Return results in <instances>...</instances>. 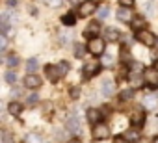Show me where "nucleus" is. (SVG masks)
Segmentation results:
<instances>
[{"label":"nucleus","mask_w":158,"mask_h":143,"mask_svg":"<svg viewBox=\"0 0 158 143\" xmlns=\"http://www.w3.org/2000/svg\"><path fill=\"white\" fill-rule=\"evenodd\" d=\"M67 73H69V65H67V61H60L58 65H47V67H45V75H47V78H48L50 82L61 80Z\"/></svg>","instance_id":"1"},{"label":"nucleus","mask_w":158,"mask_h":143,"mask_svg":"<svg viewBox=\"0 0 158 143\" xmlns=\"http://www.w3.org/2000/svg\"><path fill=\"white\" fill-rule=\"evenodd\" d=\"M88 50L93 54V56H101L104 54V48H106V39L102 37H93V39H88Z\"/></svg>","instance_id":"2"},{"label":"nucleus","mask_w":158,"mask_h":143,"mask_svg":"<svg viewBox=\"0 0 158 143\" xmlns=\"http://www.w3.org/2000/svg\"><path fill=\"white\" fill-rule=\"evenodd\" d=\"M91 137L93 141H102V139H108L110 137V126L104 125L102 121L93 125V130H91Z\"/></svg>","instance_id":"3"},{"label":"nucleus","mask_w":158,"mask_h":143,"mask_svg":"<svg viewBox=\"0 0 158 143\" xmlns=\"http://www.w3.org/2000/svg\"><path fill=\"white\" fill-rule=\"evenodd\" d=\"M136 39H138L141 45H145V47H154V45L158 43L156 35H154L151 30H139V32H136Z\"/></svg>","instance_id":"4"},{"label":"nucleus","mask_w":158,"mask_h":143,"mask_svg":"<svg viewBox=\"0 0 158 143\" xmlns=\"http://www.w3.org/2000/svg\"><path fill=\"white\" fill-rule=\"evenodd\" d=\"M143 78H145V84H149V88H158V69H154V67L145 69Z\"/></svg>","instance_id":"5"},{"label":"nucleus","mask_w":158,"mask_h":143,"mask_svg":"<svg viewBox=\"0 0 158 143\" xmlns=\"http://www.w3.org/2000/svg\"><path fill=\"white\" fill-rule=\"evenodd\" d=\"M95 10H97V4L93 2V0H86V2H82L80 6H78V17L86 19V17H89Z\"/></svg>","instance_id":"6"},{"label":"nucleus","mask_w":158,"mask_h":143,"mask_svg":"<svg viewBox=\"0 0 158 143\" xmlns=\"http://www.w3.org/2000/svg\"><path fill=\"white\" fill-rule=\"evenodd\" d=\"M117 21H121V22H125V24L132 22V21H134V13H132V10L121 6V8L117 10Z\"/></svg>","instance_id":"7"},{"label":"nucleus","mask_w":158,"mask_h":143,"mask_svg":"<svg viewBox=\"0 0 158 143\" xmlns=\"http://www.w3.org/2000/svg\"><path fill=\"white\" fill-rule=\"evenodd\" d=\"M99 34H101V24H99L97 21H93V22H89V24L86 26V30H84V35H86L88 39H93V37H99Z\"/></svg>","instance_id":"8"},{"label":"nucleus","mask_w":158,"mask_h":143,"mask_svg":"<svg viewBox=\"0 0 158 143\" xmlns=\"http://www.w3.org/2000/svg\"><path fill=\"white\" fill-rule=\"evenodd\" d=\"M101 91H102L104 97H112V95L115 93V84H114V80H112V78H104L102 84H101Z\"/></svg>","instance_id":"9"},{"label":"nucleus","mask_w":158,"mask_h":143,"mask_svg":"<svg viewBox=\"0 0 158 143\" xmlns=\"http://www.w3.org/2000/svg\"><path fill=\"white\" fill-rule=\"evenodd\" d=\"M101 71V65L97 63V61H93V63H88V65H84V71H82V75H84V78H93L97 73Z\"/></svg>","instance_id":"10"},{"label":"nucleus","mask_w":158,"mask_h":143,"mask_svg":"<svg viewBox=\"0 0 158 143\" xmlns=\"http://www.w3.org/2000/svg\"><path fill=\"white\" fill-rule=\"evenodd\" d=\"M41 84H43V80L37 75H26V78H24V86L28 89H37V88H41Z\"/></svg>","instance_id":"11"},{"label":"nucleus","mask_w":158,"mask_h":143,"mask_svg":"<svg viewBox=\"0 0 158 143\" xmlns=\"http://www.w3.org/2000/svg\"><path fill=\"white\" fill-rule=\"evenodd\" d=\"M86 117H88L89 125H97V123H101L102 112H101L99 108H89V110H88V113H86Z\"/></svg>","instance_id":"12"},{"label":"nucleus","mask_w":158,"mask_h":143,"mask_svg":"<svg viewBox=\"0 0 158 143\" xmlns=\"http://www.w3.org/2000/svg\"><path fill=\"white\" fill-rule=\"evenodd\" d=\"M143 121H145V112H143L141 108H136V110H134V113H132V125L141 126V125H143Z\"/></svg>","instance_id":"13"},{"label":"nucleus","mask_w":158,"mask_h":143,"mask_svg":"<svg viewBox=\"0 0 158 143\" xmlns=\"http://www.w3.org/2000/svg\"><path fill=\"white\" fill-rule=\"evenodd\" d=\"M119 37H121L119 30H115V28H106L104 30V39L106 41H119Z\"/></svg>","instance_id":"14"},{"label":"nucleus","mask_w":158,"mask_h":143,"mask_svg":"<svg viewBox=\"0 0 158 143\" xmlns=\"http://www.w3.org/2000/svg\"><path fill=\"white\" fill-rule=\"evenodd\" d=\"M67 130H69V132H78V130H80V121H78L76 115H74V117H69V121H67Z\"/></svg>","instance_id":"15"},{"label":"nucleus","mask_w":158,"mask_h":143,"mask_svg":"<svg viewBox=\"0 0 158 143\" xmlns=\"http://www.w3.org/2000/svg\"><path fill=\"white\" fill-rule=\"evenodd\" d=\"M61 22H63L65 26H74V24H76V15H74L73 11H69V13H65V15L61 17Z\"/></svg>","instance_id":"16"},{"label":"nucleus","mask_w":158,"mask_h":143,"mask_svg":"<svg viewBox=\"0 0 158 143\" xmlns=\"http://www.w3.org/2000/svg\"><path fill=\"white\" fill-rule=\"evenodd\" d=\"M130 24H132V28H134L136 32L145 30V19H143V17H134V21H132Z\"/></svg>","instance_id":"17"},{"label":"nucleus","mask_w":158,"mask_h":143,"mask_svg":"<svg viewBox=\"0 0 158 143\" xmlns=\"http://www.w3.org/2000/svg\"><path fill=\"white\" fill-rule=\"evenodd\" d=\"M123 137H125V139H128V141H138V139H139V132H138V130H134V128H128V130L123 134Z\"/></svg>","instance_id":"18"},{"label":"nucleus","mask_w":158,"mask_h":143,"mask_svg":"<svg viewBox=\"0 0 158 143\" xmlns=\"http://www.w3.org/2000/svg\"><path fill=\"white\" fill-rule=\"evenodd\" d=\"M35 69H37V58H30L26 61V71L28 75H35Z\"/></svg>","instance_id":"19"},{"label":"nucleus","mask_w":158,"mask_h":143,"mask_svg":"<svg viewBox=\"0 0 158 143\" xmlns=\"http://www.w3.org/2000/svg\"><path fill=\"white\" fill-rule=\"evenodd\" d=\"M23 143H45V139L41 136H37V134H28Z\"/></svg>","instance_id":"20"},{"label":"nucleus","mask_w":158,"mask_h":143,"mask_svg":"<svg viewBox=\"0 0 158 143\" xmlns=\"http://www.w3.org/2000/svg\"><path fill=\"white\" fill-rule=\"evenodd\" d=\"M86 50H88V47H84L82 43H76L74 45V58H84Z\"/></svg>","instance_id":"21"},{"label":"nucleus","mask_w":158,"mask_h":143,"mask_svg":"<svg viewBox=\"0 0 158 143\" xmlns=\"http://www.w3.org/2000/svg\"><path fill=\"white\" fill-rule=\"evenodd\" d=\"M8 110H10V113H11V115H19V113L23 112V106H21L19 102H10Z\"/></svg>","instance_id":"22"},{"label":"nucleus","mask_w":158,"mask_h":143,"mask_svg":"<svg viewBox=\"0 0 158 143\" xmlns=\"http://www.w3.org/2000/svg\"><path fill=\"white\" fill-rule=\"evenodd\" d=\"M4 78H6V82H8V84H15V82H17V73H15L13 69H10V71H6Z\"/></svg>","instance_id":"23"},{"label":"nucleus","mask_w":158,"mask_h":143,"mask_svg":"<svg viewBox=\"0 0 158 143\" xmlns=\"http://www.w3.org/2000/svg\"><path fill=\"white\" fill-rule=\"evenodd\" d=\"M6 63H8V67H10V69H15V67L19 65V56H15V54H11V56H8V59H6Z\"/></svg>","instance_id":"24"},{"label":"nucleus","mask_w":158,"mask_h":143,"mask_svg":"<svg viewBox=\"0 0 158 143\" xmlns=\"http://www.w3.org/2000/svg\"><path fill=\"white\" fill-rule=\"evenodd\" d=\"M97 13H99V21H102V19H106V17L110 15V8H108V6H101V8L97 10Z\"/></svg>","instance_id":"25"},{"label":"nucleus","mask_w":158,"mask_h":143,"mask_svg":"<svg viewBox=\"0 0 158 143\" xmlns=\"http://www.w3.org/2000/svg\"><path fill=\"white\" fill-rule=\"evenodd\" d=\"M141 80H145V78H143V76H139V75H134V73L130 75V82H132V86H134V88H139V86H141Z\"/></svg>","instance_id":"26"},{"label":"nucleus","mask_w":158,"mask_h":143,"mask_svg":"<svg viewBox=\"0 0 158 143\" xmlns=\"http://www.w3.org/2000/svg\"><path fill=\"white\" fill-rule=\"evenodd\" d=\"M143 104H145L149 110H152V108H156V99H154L152 95H151V97H145V99H143Z\"/></svg>","instance_id":"27"},{"label":"nucleus","mask_w":158,"mask_h":143,"mask_svg":"<svg viewBox=\"0 0 158 143\" xmlns=\"http://www.w3.org/2000/svg\"><path fill=\"white\" fill-rule=\"evenodd\" d=\"M102 65H104V67H112V65H114V58H112L110 54H104V58H102Z\"/></svg>","instance_id":"28"},{"label":"nucleus","mask_w":158,"mask_h":143,"mask_svg":"<svg viewBox=\"0 0 158 143\" xmlns=\"http://www.w3.org/2000/svg\"><path fill=\"white\" fill-rule=\"evenodd\" d=\"M145 11H147L149 15L154 13V0H149V2H145Z\"/></svg>","instance_id":"29"},{"label":"nucleus","mask_w":158,"mask_h":143,"mask_svg":"<svg viewBox=\"0 0 158 143\" xmlns=\"http://www.w3.org/2000/svg\"><path fill=\"white\" fill-rule=\"evenodd\" d=\"M47 2V6H50V8H60L61 6V0H45Z\"/></svg>","instance_id":"30"},{"label":"nucleus","mask_w":158,"mask_h":143,"mask_svg":"<svg viewBox=\"0 0 158 143\" xmlns=\"http://www.w3.org/2000/svg\"><path fill=\"white\" fill-rule=\"evenodd\" d=\"M128 99H132V89H125L121 93V100H128Z\"/></svg>","instance_id":"31"},{"label":"nucleus","mask_w":158,"mask_h":143,"mask_svg":"<svg viewBox=\"0 0 158 143\" xmlns=\"http://www.w3.org/2000/svg\"><path fill=\"white\" fill-rule=\"evenodd\" d=\"M6 43H8V35H0V50H6Z\"/></svg>","instance_id":"32"},{"label":"nucleus","mask_w":158,"mask_h":143,"mask_svg":"<svg viewBox=\"0 0 158 143\" xmlns=\"http://www.w3.org/2000/svg\"><path fill=\"white\" fill-rule=\"evenodd\" d=\"M119 4H121L123 8H128V6H132V4H134V0H119Z\"/></svg>","instance_id":"33"},{"label":"nucleus","mask_w":158,"mask_h":143,"mask_svg":"<svg viewBox=\"0 0 158 143\" xmlns=\"http://www.w3.org/2000/svg\"><path fill=\"white\" fill-rule=\"evenodd\" d=\"M78 93H80V89H78V88L71 89V97H73V99H78Z\"/></svg>","instance_id":"34"},{"label":"nucleus","mask_w":158,"mask_h":143,"mask_svg":"<svg viewBox=\"0 0 158 143\" xmlns=\"http://www.w3.org/2000/svg\"><path fill=\"white\" fill-rule=\"evenodd\" d=\"M114 143H130V141H128V139H125V137L121 136V137H115V141H114Z\"/></svg>","instance_id":"35"},{"label":"nucleus","mask_w":158,"mask_h":143,"mask_svg":"<svg viewBox=\"0 0 158 143\" xmlns=\"http://www.w3.org/2000/svg\"><path fill=\"white\" fill-rule=\"evenodd\" d=\"M6 2H8V6H10V8H15L19 0H6Z\"/></svg>","instance_id":"36"},{"label":"nucleus","mask_w":158,"mask_h":143,"mask_svg":"<svg viewBox=\"0 0 158 143\" xmlns=\"http://www.w3.org/2000/svg\"><path fill=\"white\" fill-rule=\"evenodd\" d=\"M37 100V97L35 95H32V97H28V102H35Z\"/></svg>","instance_id":"37"},{"label":"nucleus","mask_w":158,"mask_h":143,"mask_svg":"<svg viewBox=\"0 0 158 143\" xmlns=\"http://www.w3.org/2000/svg\"><path fill=\"white\" fill-rule=\"evenodd\" d=\"M67 143H82V141H80V139H69Z\"/></svg>","instance_id":"38"}]
</instances>
